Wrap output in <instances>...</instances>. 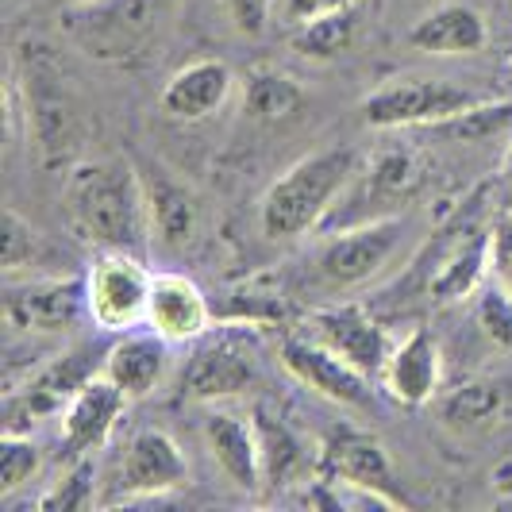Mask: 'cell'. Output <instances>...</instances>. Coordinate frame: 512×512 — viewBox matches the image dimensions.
<instances>
[{
	"instance_id": "obj_20",
	"label": "cell",
	"mask_w": 512,
	"mask_h": 512,
	"mask_svg": "<svg viewBox=\"0 0 512 512\" xmlns=\"http://www.w3.org/2000/svg\"><path fill=\"white\" fill-rule=\"evenodd\" d=\"M205 443L208 455L216 459V466L224 470V478H228L231 486L243 489V493H258L262 489V462H258V436L251 412L247 416L228 409L208 412Z\"/></svg>"
},
{
	"instance_id": "obj_1",
	"label": "cell",
	"mask_w": 512,
	"mask_h": 512,
	"mask_svg": "<svg viewBox=\"0 0 512 512\" xmlns=\"http://www.w3.org/2000/svg\"><path fill=\"white\" fill-rule=\"evenodd\" d=\"M66 220L77 239L97 251H135L151 243V205L143 174L124 158H89L77 162L62 193Z\"/></svg>"
},
{
	"instance_id": "obj_18",
	"label": "cell",
	"mask_w": 512,
	"mask_h": 512,
	"mask_svg": "<svg viewBox=\"0 0 512 512\" xmlns=\"http://www.w3.org/2000/svg\"><path fill=\"white\" fill-rule=\"evenodd\" d=\"M258 436V462H262V489H293L305 486L308 474H316V455H308L305 439L297 436L285 424L282 412H274L270 405H255L251 409Z\"/></svg>"
},
{
	"instance_id": "obj_14",
	"label": "cell",
	"mask_w": 512,
	"mask_h": 512,
	"mask_svg": "<svg viewBox=\"0 0 512 512\" xmlns=\"http://www.w3.org/2000/svg\"><path fill=\"white\" fill-rule=\"evenodd\" d=\"M282 366L308 385L312 393H320L324 401L347 405V409H366L370 405V374H362L359 366L339 359L324 343L308 339V335H285L282 339Z\"/></svg>"
},
{
	"instance_id": "obj_4",
	"label": "cell",
	"mask_w": 512,
	"mask_h": 512,
	"mask_svg": "<svg viewBox=\"0 0 512 512\" xmlns=\"http://www.w3.org/2000/svg\"><path fill=\"white\" fill-rule=\"evenodd\" d=\"M258 374H262L258 328L231 320L228 328L197 339L193 359L181 374V389L197 401H224L247 393L258 382Z\"/></svg>"
},
{
	"instance_id": "obj_3",
	"label": "cell",
	"mask_w": 512,
	"mask_h": 512,
	"mask_svg": "<svg viewBox=\"0 0 512 512\" xmlns=\"http://www.w3.org/2000/svg\"><path fill=\"white\" fill-rule=\"evenodd\" d=\"M154 274L135 251H97L85 270V316L104 335H124L147 324Z\"/></svg>"
},
{
	"instance_id": "obj_19",
	"label": "cell",
	"mask_w": 512,
	"mask_h": 512,
	"mask_svg": "<svg viewBox=\"0 0 512 512\" xmlns=\"http://www.w3.org/2000/svg\"><path fill=\"white\" fill-rule=\"evenodd\" d=\"M231 77L228 62L220 58H197L189 66H181L178 74L162 85V112L170 120H181V124H197V120H208L212 112H220L224 101L231 97Z\"/></svg>"
},
{
	"instance_id": "obj_9",
	"label": "cell",
	"mask_w": 512,
	"mask_h": 512,
	"mask_svg": "<svg viewBox=\"0 0 512 512\" xmlns=\"http://www.w3.org/2000/svg\"><path fill=\"white\" fill-rule=\"evenodd\" d=\"M4 316L27 335H58L85 316V278L70 274H24L4 285Z\"/></svg>"
},
{
	"instance_id": "obj_37",
	"label": "cell",
	"mask_w": 512,
	"mask_h": 512,
	"mask_svg": "<svg viewBox=\"0 0 512 512\" xmlns=\"http://www.w3.org/2000/svg\"><path fill=\"white\" fill-rule=\"evenodd\" d=\"M501 174H505V189H509V197H512V147H509V154H505V170H501Z\"/></svg>"
},
{
	"instance_id": "obj_7",
	"label": "cell",
	"mask_w": 512,
	"mask_h": 512,
	"mask_svg": "<svg viewBox=\"0 0 512 512\" xmlns=\"http://www.w3.org/2000/svg\"><path fill=\"white\" fill-rule=\"evenodd\" d=\"M189 482V462L181 455L170 432L143 428L128 439L124 459L116 470V493L104 501L108 509L128 505H162L170 493H178Z\"/></svg>"
},
{
	"instance_id": "obj_33",
	"label": "cell",
	"mask_w": 512,
	"mask_h": 512,
	"mask_svg": "<svg viewBox=\"0 0 512 512\" xmlns=\"http://www.w3.org/2000/svg\"><path fill=\"white\" fill-rule=\"evenodd\" d=\"M228 320H239V324H274L285 316V297L282 289H258V282L243 285L239 293H228V308H224Z\"/></svg>"
},
{
	"instance_id": "obj_34",
	"label": "cell",
	"mask_w": 512,
	"mask_h": 512,
	"mask_svg": "<svg viewBox=\"0 0 512 512\" xmlns=\"http://www.w3.org/2000/svg\"><path fill=\"white\" fill-rule=\"evenodd\" d=\"M489 278H497L512 293V208L497 212L489 228Z\"/></svg>"
},
{
	"instance_id": "obj_36",
	"label": "cell",
	"mask_w": 512,
	"mask_h": 512,
	"mask_svg": "<svg viewBox=\"0 0 512 512\" xmlns=\"http://www.w3.org/2000/svg\"><path fill=\"white\" fill-rule=\"evenodd\" d=\"M343 4H355V0H274V16H278V24L293 31V27L308 24V20L324 16V12H335Z\"/></svg>"
},
{
	"instance_id": "obj_39",
	"label": "cell",
	"mask_w": 512,
	"mask_h": 512,
	"mask_svg": "<svg viewBox=\"0 0 512 512\" xmlns=\"http://www.w3.org/2000/svg\"><path fill=\"white\" fill-rule=\"evenodd\" d=\"M505 474H512V462H509V466H505ZM505 474H501V478H505Z\"/></svg>"
},
{
	"instance_id": "obj_28",
	"label": "cell",
	"mask_w": 512,
	"mask_h": 512,
	"mask_svg": "<svg viewBox=\"0 0 512 512\" xmlns=\"http://www.w3.org/2000/svg\"><path fill=\"white\" fill-rule=\"evenodd\" d=\"M243 104H247V112L255 120L278 124V120H289L293 112L305 108V89L297 85V77L282 74V70H255L247 77Z\"/></svg>"
},
{
	"instance_id": "obj_12",
	"label": "cell",
	"mask_w": 512,
	"mask_h": 512,
	"mask_svg": "<svg viewBox=\"0 0 512 512\" xmlns=\"http://www.w3.org/2000/svg\"><path fill=\"white\" fill-rule=\"evenodd\" d=\"M89 378H97L89 351L77 347L70 355H58L35 378H27L24 389H8V397H4V432H31L35 424L58 416Z\"/></svg>"
},
{
	"instance_id": "obj_2",
	"label": "cell",
	"mask_w": 512,
	"mask_h": 512,
	"mask_svg": "<svg viewBox=\"0 0 512 512\" xmlns=\"http://www.w3.org/2000/svg\"><path fill=\"white\" fill-rule=\"evenodd\" d=\"M355 174H359V154L351 147L305 154L262 193V205H258L262 235L297 239V235L324 228V220L332 216L335 201L347 193Z\"/></svg>"
},
{
	"instance_id": "obj_5",
	"label": "cell",
	"mask_w": 512,
	"mask_h": 512,
	"mask_svg": "<svg viewBox=\"0 0 512 512\" xmlns=\"http://www.w3.org/2000/svg\"><path fill=\"white\" fill-rule=\"evenodd\" d=\"M401 243H405V224L397 216L335 228L316 251V274L328 289H359L374 282L397 258Z\"/></svg>"
},
{
	"instance_id": "obj_22",
	"label": "cell",
	"mask_w": 512,
	"mask_h": 512,
	"mask_svg": "<svg viewBox=\"0 0 512 512\" xmlns=\"http://www.w3.org/2000/svg\"><path fill=\"white\" fill-rule=\"evenodd\" d=\"M139 174H143L147 205H151V239L162 243L166 251H185L201 224V205H197L193 189L174 181L162 166L139 170Z\"/></svg>"
},
{
	"instance_id": "obj_25",
	"label": "cell",
	"mask_w": 512,
	"mask_h": 512,
	"mask_svg": "<svg viewBox=\"0 0 512 512\" xmlns=\"http://www.w3.org/2000/svg\"><path fill=\"white\" fill-rule=\"evenodd\" d=\"M359 27H362V12H359V0L355 4H343L335 12H324L308 24L293 27L289 31V47L308 58V62H332L339 54H347L355 47L359 39Z\"/></svg>"
},
{
	"instance_id": "obj_26",
	"label": "cell",
	"mask_w": 512,
	"mask_h": 512,
	"mask_svg": "<svg viewBox=\"0 0 512 512\" xmlns=\"http://www.w3.org/2000/svg\"><path fill=\"white\" fill-rule=\"evenodd\" d=\"M509 397V382H493V378L489 382H466L439 397V416L455 432H478V428L493 424L505 412Z\"/></svg>"
},
{
	"instance_id": "obj_40",
	"label": "cell",
	"mask_w": 512,
	"mask_h": 512,
	"mask_svg": "<svg viewBox=\"0 0 512 512\" xmlns=\"http://www.w3.org/2000/svg\"><path fill=\"white\" fill-rule=\"evenodd\" d=\"M509 4H512V0H509Z\"/></svg>"
},
{
	"instance_id": "obj_30",
	"label": "cell",
	"mask_w": 512,
	"mask_h": 512,
	"mask_svg": "<svg viewBox=\"0 0 512 512\" xmlns=\"http://www.w3.org/2000/svg\"><path fill=\"white\" fill-rule=\"evenodd\" d=\"M436 131L459 139V143H486L493 135L512 131V101H478L466 112L451 116L447 124H439Z\"/></svg>"
},
{
	"instance_id": "obj_10",
	"label": "cell",
	"mask_w": 512,
	"mask_h": 512,
	"mask_svg": "<svg viewBox=\"0 0 512 512\" xmlns=\"http://www.w3.org/2000/svg\"><path fill=\"white\" fill-rule=\"evenodd\" d=\"M420 185V166L409 151H382L366 170L355 174L347 185V193L335 201L332 216L324 220V228H351V224H366V220H382L389 208L409 201Z\"/></svg>"
},
{
	"instance_id": "obj_8",
	"label": "cell",
	"mask_w": 512,
	"mask_h": 512,
	"mask_svg": "<svg viewBox=\"0 0 512 512\" xmlns=\"http://www.w3.org/2000/svg\"><path fill=\"white\" fill-rule=\"evenodd\" d=\"M166 0H89L74 8V39L104 62H128L154 39Z\"/></svg>"
},
{
	"instance_id": "obj_32",
	"label": "cell",
	"mask_w": 512,
	"mask_h": 512,
	"mask_svg": "<svg viewBox=\"0 0 512 512\" xmlns=\"http://www.w3.org/2000/svg\"><path fill=\"white\" fill-rule=\"evenodd\" d=\"M474 320L493 347L512 351V293L497 278H489L478 289V301H474Z\"/></svg>"
},
{
	"instance_id": "obj_24",
	"label": "cell",
	"mask_w": 512,
	"mask_h": 512,
	"mask_svg": "<svg viewBox=\"0 0 512 512\" xmlns=\"http://www.w3.org/2000/svg\"><path fill=\"white\" fill-rule=\"evenodd\" d=\"M489 282V231H470V239H459V247L436 266L428 278V297L439 305L478 297V289Z\"/></svg>"
},
{
	"instance_id": "obj_16",
	"label": "cell",
	"mask_w": 512,
	"mask_h": 512,
	"mask_svg": "<svg viewBox=\"0 0 512 512\" xmlns=\"http://www.w3.org/2000/svg\"><path fill=\"white\" fill-rule=\"evenodd\" d=\"M212 316H216V308L208 301V293L189 274H174V270L154 274L143 328L158 332L170 347H181V343H197L201 335L212 332Z\"/></svg>"
},
{
	"instance_id": "obj_6",
	"label": "cell",
	"mask_w": 512,
	"mask_h": 512,
	"mask_svg": "<svg viewBox=\"0 0 512 512\" xmlns=\"http://www.w3.org/2000/svg\"><path fill=\"white\" fill-rule=\"evenodd\" d=\"M478 97L443 77H401L374 89L362 101V120L370 128H439L451 116L466 112Z\"/></svg>"
},
{
	"instance_id": "obj_17",
	"label": "cell",
	"mask_w": 512,
	"mask_h": 512,
	"mask_svg": "<svg viewBox=\"0 0 512 512\" xmlns=\"http://www.w3.org/2000/svg\"><path fill=\"white\" fill-rule=\"evenodd\" d=\"M128 401V393L116 382H108L104 374L89 378L70 397V405L62 409V447H66V455L70 459H89L93 451H101L116 432V424L124 420Z\"/></svg>"
},
{
	"instance_id": "obj_27",
	"label": "cell",
	"mask_w": 512,
	"mask_h": 512,
	"mask_svg": "<svg viewBox=\"0 0 512 512\" xmlns=\"http://www.w3.org/2000/svg\"><path fill=\"white\" fill-rule=\"evenodd\" d=\"M54 247L39 228H31L16 208H4V274L24 278V274H58L54 270Z\"/></svg>"
},
{
	"instance_id": "obj_29",
	"label": "cell",
	"mask_w": 512,
	"mask_h": 512,
	"mask_svg": "<svg viewBox=\"0 0 512 512\" xmlns=\"http://www.w3.org/2000/svg\"><path fill=\"white\" fill-rule=\"evenodd\" d=\"M93 505H97V466H93V455L89 459H74V466L35 501L39 512H85L93 509Z\"/></svg>"
},
{
	"instance_id": "obj_15",
	"label": "cell",
	"mask_w": 512,
	"mask_h": 512,
	"mask_svg": "<svg viewBox=\"0 0 512 512\" xmlns=\"http://www.w3.org/2000/svg\"><path fill=\"white\" fill-rule=\"evenodd\" d=\"M439 382H443V351L428 328H412L409 335H401L378 370V385L385 389V397L405 409L436 401Z\"/></svg>"
},
{
	"instance_id": "obj_21",
	"label": "cell",
	"mask_w": 512,
	"mask_h": 512,
	"mask_svg": "<svg viewBox=\"0 0 512 512\" xmlns=\"http://www.w3.org/2000/svg\"><path fill=\"white\" fill-rule=\"evenodd\" d=\"M170 370V343L158 332H124L104 355L101 374L108 382H116L131 401L151 397L154 389L162 385Z\"/></svg>"
},
{
	"instance_id": "obj_11",
	"label": "cell",
	"mask_w": 512,
	"mask_h": 512,
	"mask_svg": "<svg viewBox=\"0 0 512 512\" xmlns=\"http://www.w3.org/2000/svg\"><path fill=\"white\" fill-rule=\"evenodd\" d=\"M316 474L332 478L339 486L385 493V497L401 501L405 509L412 505L401 482H397V470H393V462H389L385 447L378 443V436L351 428V424H339L324 436L320 451H316Z\"/></svg>"
},
{
	"instance_id": "obj_23",
	"label": "cell",
	"mask_w": 512,
	"mask_h": 512,
	"mask_svg": "<svg viewBox=\"0 0 512 512\" xmlns=\"http://www.w3.org/2000/svg\"><path fill=\"white\" fill-rule=\"evenodd\" d=\"M409 43L424 54H443V58H459V54H478L489 43V27L478 8L447 0L432 12H424L409 31Z\"/></svg>"
},
{
	"instance_id": "obj_31",
	"label": "cell",
	"mask_w": 512,
	"mask_h": 512,
	"mask_svg": "<svg viewBox=\"0 0 512 512\" xmlns=\"http://www.w3.org/2000/svg\"><path fill=\"white\" fill-rule=\"evenodd\" d=\"M43 451L31 439V432H4L0 439V497H16L20 489L39 474Z\"/></svg>"
},
{
	"instance_id": "obj_13",
	"label": "cell",
	"mask_w": 512,
	"mask_h": 512,
	"mask_svg": "<svg viewBox=\"0 0 512 512\" xmlns=\"http://www.w3.org/2000/svg\"><path fill=\"white\" fill-rule=\"evenodd\" d=\"M305 335L316 339V343H324L328 351H335L339 359H347L351 366H359L362 374H370V378H378L385 355L393 347V339L385 335V328L370 316V308L359 305V301L308 312Z\"/></svg>"
},
{
	"instance_id": "obj_38",
	"label": "cell",
	"mask_w": 512,
	"mask_h": 512,
	"mask_svg": "<svg viewBox=\"0 0 512 512\" xmlns=\"http://www.w3.org/2000/svg\"><path fill=\"white\" fill-rule=\"evenodd\" d=\"M54 4H62V8H77V4H89V0H54Z\"/></svg>"
},
{
	"instance_id": "obj_35",
	"label": "cell",
	"mask_w": 512,
	"mask_h": 512,
	"mask_svg": "<svg viewBox=\"0 0 512 512\" xmlns=\"http://www.w3.org/2000/svg\"><path fill=\"white\" fill-rule=\"evenodd\" d=\"M224 8H228L235 31L247 39L262 35L274 20V0H224Z\"/></svg>"
}]
</instances>
